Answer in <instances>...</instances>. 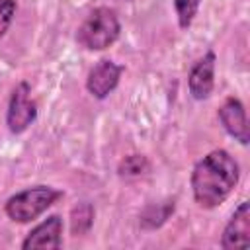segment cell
Instances as JSON below:
<instances>
[{"instance_id": "ba28073f", "label": "cell", "mask_w": 250, "mask_h": 250, "mask_svg": "<svg viewBox=\"0 0 250 250\" xmlns=\"http://www.w3.org/2000/svg\"><path fill=\"white\" fill-rule=\"evenodd\" d=\"M62 242V219L59 215H51L45 221H41L35 229L29 230V234L23 238L21 248L23 250H37V248H59Z\"/></svg>"}, {"instance_id": "8992f818", "label": "cell", "mask_w": 250, "mask_h": 250, "mask_svg": "<svg viewBox=\"0 0 250 250\" xmlns=\"http://www.w3.org/2000/svg\"><path fill=\"white\" fill-rule=\"evenodd\" d=\"M121 72L123 68L109 61V59H104L100 61L98 64H94V68L88 72V78H86V88L88 92L98 98V100H104L109 92L115 90V86L119 84V78H121Z\"/></svg>"}, {"instance_id": "5b68a950", "label": "cell", "mask_w": 250, "mask_h": 250, "mask_svg": "<svg viewBox=\"0 0 250 250\" xmlns=\"http://www.w3.org/2000/svg\"><path fill=\"white\" fill-rule=\"evenodd\" d=\"M250 244V205L248 201H242L232 217L229 219L223 236H221V246L225 250L232 248H246Z\"/></svg>"}, {"instance_id": "9c48e42d", "label": "cell", "mask_w": 250, "mask_h": 250, "mask_svg": "<svg viewBox=\"0 0 250 250\" xmlns=\"http://www.w3.org/2000/svg\"><path fill=\"white\" fill-rule=\"evenodd\" d=\"M219 121L223 123L225 131L234 137L240 145L248 143V121H246V109L242 105V102L234 96L227 98L223 102V105L219 107Z\"/></svg>"}, {"instance_id": "7a4b0ae2", "label": "cell", "mask_w": 250, "mask_h": 250, "mask_svg": "<svg viewBox=\"0 0 250 250\" xmlns=\"http://www.w3.org/2000/svg\"><path fill=\"white\" fill-rule=\"evenodd\" d=\"M121 25L113 10L100 6L82 21L76 33V41L88 51H104L119 37Z\"/></svg>"}, {"instance_id": "4fadbf2b", "label": "cell", "mask_w": 250, "mask_h": 250, "mask_svg": "<svg viewBox=\"0 0 250 250\" xmlns=\"http://www.w3.org/2000/svg\"><path fill=\"white\" fill-rule=\"evenodd\" d=\"M16 0H0V37L8 31L12 25V20L16 16Z\"/></svg>"}, {"instance_id": "277c9868", "label": "cell", "mask_w": 250, "mask_h": 250, "mask_svg": "<svg viewBox=\"0 0 250 250\" xmlns=\"http://www.w3.org/2000/svg\"><path fill=\"white\" fill-rule=\"evenodd\" d=\"M37 117V105L31 100V88L27 82H20L10 96L8 111H6V125L12 133H23Z\"/></svg>"}, {"instance_id": "7c38bea8", "label": "cell", "mask_w": 250, "mask_h": 250, "mask_svg": "<svg viewBox=\"0 0 250 250\" xmlns=\"http://www.w3.org/2000/svg\"><path fill=\"white\" fill-rule=\"evenodd\" d=\"M201 0H174V8H176V16H178V23L182 29H188L199 10Z\"/></svg>"}, {"instance_id": "8fae6325", "label": "cell", "mask_w": 250, "mask_h": 250, "mask_svg": "<svg viewBox=\"0 0 250 250\" xmlns=\"http://www.w3.org/2000/svg\"><path fill=\"white\" fill-rule=\"evenodd\" d=\"M148 170V160L141 154H129L125 156L121 162H119V176H125V178H135V176H143L145 172Z\"/></svg>"}, {"instance_id": "30bf717a", "label": "cell", "mask_w": 250, "mask_h": 250, "mask_svg": "<svg viewBox=\"0 0 250 250\" xmlns=\"http://www.w3.org/2000/svg\"><path fill=\"white\" fill-rule=\"evenodd\" d=\"M92 223H94V207L88 201H82L76 207H72V211H70V230H72L74 236L86 234L90 230Z\"/></svg>"}, {"instance_id": "3957f363", "label": "cell", "mask_w": 250, "mask_h": 250, "mask_svg": "<svg viewBox=\"0 0 250 250\" xmlns=\"http://www.w3.org/2000/svg\"><path fill=\"white\" fill-rule=\"evenodd\" d=\"M61 197H62V191L51 186H33L12 195L6 201L4 211L16 223H29L39 215H43Z\"/></svg>"}, {"instance_id": "52a82bcc", "label": "cell", "mask_w": 250, "mask_h": 250, "mask_svg": "<svg viewBox=\"0 0 250 250\" xmlns=\"http://www.w3.org/2000/svg\"><path fill=\"white\" fill-rule=\"evenodd\" d=\"M215 62L217 57L213 51H207L193 66L188 78V88L193 100H207L215 86Z\"/></svg>"}, {"instance_id": "6da1fadb", "label": "cell", "mask_w": 250, "mask_h": 250, "mask_svg": "<svg viewBox=\"0 0 250 250\" xmlns=\"http://www.w3.org/2000/svg\"><path fill=\"white\" fill-rule=\"evenodd\" d=\"M238 176V164L225 148L211 150L191 170L189 182L195 203L203 209L221 205L236 188Z\"/></svg>"}]
</instances>
